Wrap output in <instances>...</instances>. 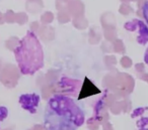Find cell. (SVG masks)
<instances>
[{"label":"cell","mask_w":148,"mask_h":130,"mask_svg":"<svg viewBox=\"0 0 148 130\" xmlns=\"http://www.w3.org/2000/svg\"><path fill=\"white\" fill-rule=\"evenodd\" d=\"M8 116V109L4 106H0V124L3 122Z\"/></svg>","instance_id":"8992f818"},{"label":"cell","mask_w":148,"mask_h":130,"mask_svg":"<svg viewBox=\"0 0 148 130\" xmlns=\"http://www.w3.org/2000/svg\"><path fill=\"white\" fill-rule=\"evenodd\" d=\"M41 98L38 94H23L19 96V104L21 108L31 114H36L38 111Z\"/></svg>","instance_id":"3957f363"},{"label":"cell","mask_w":148,"mask_h":130,"mask_svg":"<svg viewBox=\"0 0 148 130\" xmlns=\"http://www.w3.org/2000/svg\"><path fill=\"white\" fill-rule=\"evenodd\" d=\"M99 93H101V90L97 89V88L91 83V81L88 78H85L84 84H83V87L80 91V94H79L78 100H81L85 97H88V96L95 95V94H99Z\"/></svg>","instance_id":"277c9868"},{"label":"cell","mask_w":148,"mask_h":130,"mask_svg":"<svg viewBox=\"0 0 148 130\" xmlns=\"http://www.w3.org/2000/svg\"><path fill=\"white\" fill-rule=\"evenodd\" d=\"M143 12H144V16H145L146 20L148 21V2L146 3L145 5H144V7H143Z\"/></svg>","instance_id":"52a82bcc"},{"label":"cell","mask_w":148,"mask_h":130,"mask_svg":"<svg viewBox=\"0 0 148 130\" xmlns=\"http://www.w3.org/2000/svg\"><path fill=\"white\" fill-rule=\"evenodd\" d=\"M144 61H145V63L147 64V66H148V49L146 51V53H145V57H144Z\"/></svg>","instance_id":"ba28073f"},{"label":"cell","mask_w":148,"mask_h":130,"mask_svg":"<svg viewBox=\"0 0 148 130\" xmlns=\"http://www.w3.org/2000/svg\"><path fill=\"white\" fill-rule=\"evenodd\" d=\"M136 124H137L138 130H148V116L139 118Z\"/></svg>","instance_id":"5b68a950"},{"label":"cell","mask_w":148,"mask_h":130,"mask_svg":"<svg viewBox=\"0 0 148 130\" xmlns=\"http://www.w3.org/2000/svg\"><path fill=\"white\" fill-rule=\"evenodd\" d=\"M84 120L85 113L80 104L62 94L52 96L44 112L45 130H77Z\"/></svg>","instance_id":"6da1fadb"},{"label":"cell","mask_w":148,"mask_h":130,"mask_svg":"<svg viewBox=\"0 0 148 130\" xmlns=\"http://www.w3.org/2000/svg\"><path fill=\"white\" fill-rule=\"evenodd\" d=\"M0 1H1V0H0Z\"/></svg>","instance_id":"9c48e42d"},{"label":"cell","mask_w":148,"mask_h":130,"mask_svg":"<svg viewBox=\"0 0 148 130\" xmlns=\"http://www.w3.org/2000/svg\"><path fill=\"white\" fill-rule=\"evenodd\" d=\"M15 60L23 75H33L44 65L42 45L37 35L29 30L14 49Z\"/></svg>","instance_id":"7a4b0ae2"}]
</instances>
